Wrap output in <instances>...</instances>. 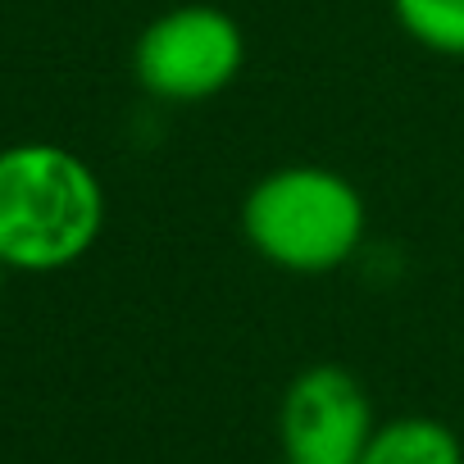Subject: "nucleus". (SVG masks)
I'll return each instance as SVG.
<instances>
[{"label": "nucleus", "mask_w": 464, "mask_h": 464, "mask_svg": "<svg viewBox=\"0 0 464 464\" xmlns=\"http://www.w3.org/2000/svg\"><path fill=\"white\" fill-rule=\"evenodd\" d=\"M105 182L60 141L0 146V269L60 274L105 232Z\"/></svg>", "instance_id": "1"}, {"label": "nucleus", "mask_w": 464, "mask_h": 464, "mask_svg": "<svg viewBox=\"0 0 464 464\" xmlns=\"http://www.w3.org/2000/svg\"><path fill=\"white\" fill-rule=\"evenodd\" d=\"M369 232L360 187L324 164L269 169L242 200L246 246L283 274H333L355 260Z\"/></svg>", "instance_id": "2"}, {"label": "nucleus", "mask_w": 464, "mask_h": 464, "mask_svg": "<svg viewBox=\"0 0 464 464\" xmlns=\"http://www.w3.org/2000/svg\"><path fill=\"white\" fill-rule=\"evenodd\" d=\"M246 69V33L218 5H173L132 42V78L150 101L200 105Z\"/></svg>", "instance_id": "3"}, {"label": "nucleus", "mask_w": 464, "mask_h": 464, "mask_svg": "<svg viewBox=\"0 0 464 464\" xmlns=\"http://www.w3.org/2000/svg\"><path fill=\"white\" fill-rule=\"evenodd\" d=\"M378 419L364 382L342 364L301 369L278 405V441L287 464H360Z\"/></svg>", "instance_id": "4"}, {"label": "nucleus", "mask_w": 464, "mask_h": 464, "mask_svg": "<svg viewBox=\"0 0 464 464\" xmlns=\"http://www.w3.org/2000/svg\"><path fill=\"white\" fill-rule=\"evenodd\" d=\"M360 464H464V446L432 414H396L373 428Z\"/></svg>", "instance_id": "5"}, {"label": "nucleus", "mask_w": 464, "mask_h": 464, "mask_svg": "<svg viewBox=\"0 0 464 464\" xmlns=\"http://www.w3.org/2000/svg\"><path fill=\"white\" fill-rule=\"evenodd\" d=\"M401 33L446 60H464V0H392Z\"/></svg>", "instance_id": "6"}]
</instances>
